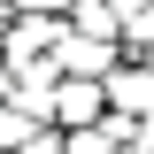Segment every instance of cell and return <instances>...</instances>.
Listing matches in <instances>:
<instances>
[{"label": "cell", "mask_w": 154, "mask_h": 154, "mask_svg": "<svg viewBox=\"0 0 154 154\" xmlns=\"http://www.w3.org/2000/svg\"><path fill=\"white\" fill-rule=\"evenodd\" d=\"M100 116H108L100 77H62V85H54V123H62V131H85V123H100Z\"/></svg>", "instance_id": "cell-1"}, {"label": "cell", "mask_w": 154, "mask_h": 154, "mask_svg": "<svg viewBox=\"0 0 154 154\" xmlns=\"http://www.w3.org/2000/svg\"><path fill=\"white\" fill-rule=\"evenodd\" d=\"M16 154H62V139H54V131H31V139H23Z\"/></svg>", "instance_id": "cell-4"}, {"label": "cell", "mask_w": 154, "mask_h": 154, "mask_svg": "<svg viewBox=\"0 0 154 154\" xmlns=\"http://www.w3.org/2000/svg\"><path fill=\"white\" fill-rule=\"evenodd\" d=\"M23 16H38V8H77V0H16Z\"/></svg>", "instance_id": "cell-5"}, {"label": "cell", "mask_w": 154, "mask_h": 154, "mask_svg": "<svg viewBox=\"0 0 154 154\" xmlns=\"http://www.w3.org/2000/svg\"><path fill=\"white\" fill-rule=\"evenodd\" d=\"M100 93H108L116 116L146 123V116H154V69H146V62H139V69H108V77H100Z\"/></svg>", "instance_id": "cell-2"}, {"label": "cell", "mask_w": 154, "mask_h": 154, "mask_svg": "<svg viewBox=\"0 0 154 154\" xmlns=\"http://www.w3.org/2000/svg\"><path fill=\"white\" fill-rule=\"evenodd\" d=\"M31 131H38V116H23V108H16V100H8V108H0V146L16 154V146H23V139H31Z\"/></svg>", "instance_id": "cell-3"}]
</instances>
